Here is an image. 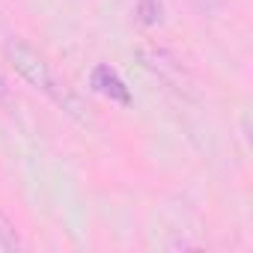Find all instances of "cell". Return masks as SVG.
<instances>
[{
  "label": "cell",
  "instance_id": "1",
  "mask_svg": "<svg viewBox=\"0 0 253 253\" xmlns=\"http://www.w3.org/2000/svg\"><path fill=\"white\" fill-rule=\"evenodd\" d=\"M6 57H9V63L18 69V75H21L24 81H30L36 89H42L45 95H51L57 104H72V98L66 95V89L54 81L48 63H45L33 48H27L24 42L15 39V42H6Z\"/></svg>",
  "mask_w": 253,
  "mask_h": 253
},
{
  "label": "cell",
  "instance_id": "2",
  "mask_svg": "<svg viewBox=\"0 0 253 253\" xmlns=\"http://www.w3.org/2000/svg\"><path fill=\"white\" fill-rule=\"evenodd\" d=\"M89 84H92V89H95L98 95H104V98H110V101L131 104V92H128V86H125V81H122L119 72H116L113 66H107V63H101V66L92 69Z\"/></svg>",
  "mask_w": 253,
  "mask_h": 253
},
{
  "label": "cell",
  "instance_id": "3",
  "mask_svg": "<svg viewBox=\"0 0 253 253\" xmlns=\"http://www.w3.org/2000/svg\"><path fill=\"white\" fill-rule=\"evenodd\" d=\"M191 3L200 9V12H206V15H211V12H217L220 6H223V0H191Z\"/></svg>",
  "mask_w": 253,
  "mask_h": 253
},
{
  "label": "cell",
  "instance_id": "4",
  "mask_svg": "<svg viewBox=\"0 0 253 253\" xmlns=\"http://www.w3.org/2000/svg\"><path fill=\"white\" fill-rule=\"evenodd\" d=\"M0 95H3V81H0Z\"/></svg>",
  "mask_w": 253,
  "mask_h": 253
}]
</instances>
